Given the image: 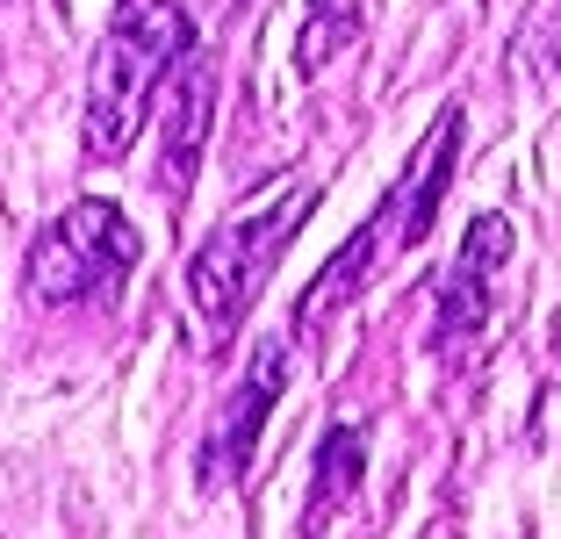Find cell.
<instances>
[{
  "mask_svg": "<svg viewBox=\"0 0 561 539\" xmlns=\"http://www.w3.org/2000/svg\"><path fill=\"white\" fill-rule=\"evenodd\" d=\"M195 44L187 30V0H116V15L94 44V66H87V159L116 165L137 145L151 101H159L173 58Z\"/></svg>",
  "mask_w": 561,
  "mask_h": 539,
  "instance_id": "obj_1",
  "label": "cell"
},
{
  "mask_svg": "<svg viewBox=\"0 0 561 539\" xmlns=\"http://www.w3.org/2000/svg\"><path fill=\"white\" fill-rule=\"evenodd\" d=\"M454 159H461V108H439L432 137L417 145V165L403 173V187H397V195L381 202V209H389V245H397V252L425 245L432 216H439L446 180H454Z\"/></svg>",
  "mask_w": 561,
  "mask_h": 539,
  "instance_id": "obj_7",
  "label": "cell"
},
{
  "mask_svg": "<svg viewBox=\"0 0 561 539\" xmlns=\"http://www.w3.org/2000/svg\"><path fill=\"white\" fill-rule=\"evenodd\" d=\"M512 66L526 72L533 87H547V94L561 87V0H533L526 8V30H518V44H512Z\"/></svg>",
  "mask_w": 561,
  "mask_h": 539,
  "instance_id": "obj_10",
  "label": "cell"
},
{
  "mask_svg": "<svg viewBox=\"0 0 561 539\" xmlns=\"http://www.w3.org/2000/svg\"><path fill=\"white\" fill-rule=\"evenodd\" d=\"M504 260H512V223L504 216H476L461 238V260H454V274L439 288V324H432L439 353H461V345H476L490 331V310H496L490 288L504 274Z\"/></svg>",
  "mask_w": 561,
  "mask_h": 539,
  "instance_id": "obj_5",
  "label": "cell"
},
{
  "mask_svg": "<svg viewBox=\"0 0 561 539\" xmlns=\"http://www.w3.org/2000/svg\"><path fill=\"white\" fill-rule=\"evenodd\" d=\"M381 245H389V209H381L375 223H360V230H353L346 245L331 252V266L310 280V295H302V331H317L331 310H339V302H346V295H360V280L381 266Z\"/></svg>",
  "mask_w": 561,
  "mask_h": 539,
  "instance_id": "obj_8",
  "label": "cell"
},
{
  "mask_svg": "<svg viewBox=\"0 0 561 539\" xmlns=\"http://www.w3.org/2000/svg\"><path fill=\"white\" fill-rule=\"evenodd\" d=\"M310 202H317L310 180H274L266 195H252L238 216H224V223L202 238V252L187 260V302H195L202 339H209V345L231 339V324L252 310V295L266 288L280 245L302 230Z\"/></svg>",
  "mask_w": 561,
  "mask_h": 539,
  "instance_id": "obj_2",
  "label": "cell"
},
{
  "mask_svg": "<svg viewBox=\"0 0 561 539\" xmlns=\"http://www.w3.org/2000/svg\"><path fill=\"white\" fill-rule=\"evenodd\" d=\"M360 468H367V439H360V425H331V432H324V446H317L310 518H302V525H324L331 511L346 504V496L360 490Z\"/></svg>",
  "mask_w": 561,
  "mask_h": 539,
  "instance_id": "obj_9",
  "label": "cell"
},
{
  "mask_svg": "<svg viewBox=\"0 0 561 539\" xmlns=\"http://www.w3.org/2000/svg\"><path fill=\"white\" fill-rule=\"evenodd\" d=\"M165 123H159V187L173 202L195 187V165H202V145H209V115H216V58L187 44L165 72Z\"/></svg>",
  "mask_w": 561,
  "mask_h": 539,
  "instance_id": "obj_6",
  "label": "cell"
},
{
  "mask_svg": "<svg viewBox=\"0 0 561 539\" xmlns=\"http://www.w3.org/2000/svg\"><path fill=\"white\" fill-rule=\"evenodd\" d=\"M310 8H331V0H310Z\"/></svg>",
  "mask_w": 561,
  "mask_h": 539,
  "instance_id": "obj_11",
  "label": "cell"
},
{
  "mask_svg": "<svg viewBox=\"0 0 561 539\" xmlns=\"http://www.w3.org/2000/svg\"><path fill=\"white\" fill-rule=\"evenodd\" d=\"M280 389H288V345L266 339L260 353H252V367L238 375L231 403L216 410L209 439H202V490H231L238 474L252 468V454H260V432H266V417H274Z\"/></svg>",
  "mask_w": 561,
  "mask_h": 539,
  "instance_id": "obj_4",
  "label": "cell"
},
{
  "mask_svg": "<svg viewBox=\"0 0 561 539\" xmlns=\"http://www.w3.org/2000/svg\"><path fill=\"white\" fill-rule=\"evenodd\" d=\"M137 230L116 202H72L66 216H50L30 245V295L50 310H72V302H101L108 288H123L137 266Z\"/></svg>",
  "mask_w": 561,
  "mask_h": 539,
  "instance_id": "obj_3",
  "label": "cell"
}]
</instances>
